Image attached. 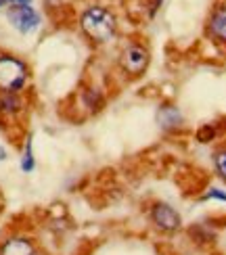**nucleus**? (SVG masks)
<instances>
[{
  "mask_svg": "<svg viewBox=\"0 0 226 255\" xmlns=\"http://www.w3.org/2000/svg\"><path fill=\"white\" fill-rule=\"evenodd\" d=\"M201 199L203 201H222V203H226V190L218 188V186H212L201 195Z\"/></svg>",
  "mask_w": 226,
  "mask_h": 255,
  "instance_id": "nucleus-15",
  "label": "nucleus"
},
{
  "mask_svg": "<svg viewBox=\"0 0 226 255\" xmlns=\"http://www.w3.org/2000/svg\"><path fill=\"white\" fill-rule=\"evenodd\" d=\"M161 4H164V0H153V2H151V6H149V17H155V13L159 10Z\"/></svg>",
  "mask_w": 226,
  "mask_h": 255,
  "instance_id": "nucleus-17",
  "label": "nucleus"
},
{
  "mask_svg": "<svg viewBox=\"0 0 226 255\" xmlns=\"http://www.w3.org/2000/svg\"><path fill=\"white\" fill-rule=\"evenodd\" d=\"M117 65H120L122 73L128 78H141L151 65V50L143 44V42H128L122 48L120 57H117Z\"/></svg>",
  "mask_w": 226,
  "mask_h": 255,
  "instance_id": "nucleus-3",
  "label": "nucleus"
},
{
  "mask_svg": "<svg viewBox=\"0 0 226 255\" xmlns=\"http://www.w3.org/2000/svg\"><path fill=\"white\" fill-rule=\"evenodd\" d=\"M17 4H31V0H0V8L2 6H17Z\"/></svg>",
  "mask_w": 226,
  "mask_h": 255,
  "instance_id": "nucleus-16",
  "label": "nucleus"
},
{
  "mask_svg": "<svg viewBox=\"0 0 226 255\" xmlns=\"http://www.w3.org/2000/svg\"><path fill=\"white\" fill-rule=\"evenodd\" d=\"M80 101H82V107L88 109V113H99L105 107V94L101 88H84L80 92Z\"/></svg>",
  "mask_w": 226,
  "mask_h": 255,
  "instance_id": "nucleus-10",
  "label": "nucleus"
},
{
  "mask_svg": "<svg viewBox=\"0 0 226 255\" xmlns=\"http://www.w3.org/2000/svg\"><path fill=\"white\" fill-rule=\"evenodd\" d=\"M157 126L161 128V132H176L185 126V115L182 111L172 103H161L155 113Z\"/></svg>",
  "mask_w": 226,
  "mask_h": 255,
  "instance_id": "nucleus-7",
  "label": "nucleus"
},
{
  "mask_svg": "<svg viewBox=\"0 0 226 255\" xmlns=\"http://www.w3.org/2000/svg\"><path fill=\"white\" fill-rule=\"evenodd\" d=\"M206 31L212 40L220 42V44H226V4L216 6L210 13Z\"/></svg>",
  "mask_w": 226,
  "mask_h": 255,
  "instance_id": "nucleus-9",
  "label": "nucleus"
},
{
  "mask_svg": "<svg viewBox=\"0 0 226 255\" xmlns=\"http://www.w3.org/2000/svg\"><path fill=\"white\" fill-rule=\"evenodd\" d=\"M214 169L222 182H226V144L214 151Z\"/></svg>",
  "mask_w": 226,
  "mask_h": 255,
  "instance_id": "nucleus-12",
  "label": "nucleus"
},
{
  "mask_svg": "<svg viewBox=\"0 0 226 255\" xmlns=\"http://www.w3.org/2000/svg\"><path fill=\"white\" fill-rule=\"evenodd\" d=\"M19 167L23 174H31L36 169V155H34V142L31 136H25L23 148H21V157H19Z\"/></svg>",
  "mask_w": 226,
  "mask_h": 255,
  "instance_id": "nucleus-11",
  "label": "nucleus"
},
{
  "mask_svg": "<svg viewBox=\"0 0 226 255\" xmlns=\"http://www.w3.org/2000/svg\"><path fill=\"white\" fill-rule=\"evenodd\" d=\"M6 159H8V151H6V148H4L2 144H0V163L6 161Z\"/></svg>",
  "mask_w": 226,
  "mask_h": 255,
  "instance_id": "nucleus-18",
  "label": "nucleus"
},
{
  "mask_svg": "<svg viewBox=\"0 0 226 255\" xmlns=\"http://www.w3.org/2000/svg\"><path fill=\"white\" fill-rule=\"evenodd\" d=\"M189 235L195 239L197 243H214V239H216V235H214L212 230L206 228V224H195L189 228Z\"/></svg>",
  "mask_w": 226,
  "mask_h": 255,
  "instance_id": "nucleus-14",
  "label": "nucleus"
},
{
  "mask_svg": "<svg viewBox=\"0 0 226 255\" xmlns=\"http://www.w3.org/2000/svg\"><path fill=\"white\" fill-rule=\"evenodd\" d=\"M80 29L92 44H109L117 36V17L105 4H90L80 15Z\"/></svg>",
  "mask_w": 226,
  "mask_h": 255,
  "instance_id": "nucleus-1",
  "label": "nucleus"
},
{
  "mask_svg": "<svg viewBox=\"0 0 226 255\" xmlns=\"http://www.w3.org/2000/svg\"><path fill=\"white\" fill-rule=\"evenodd\" d=\"M6 19L8 25L15 31H19L21 36H29L40 27L42 17L38 10L31 4H17V6H8L6 8Z\"/></svg>",
  "mask_w": 226,
  "mask_h": 255,
  "instance_id": "nucleus-5",
  "label": "nucleus"
},
{
  "mask_svg": "<svg viewBox=\"0 0 226 255\" xmlns=\"http://www.w3.org/2000/svg\"><path fill=\"white\" fill-rule=\"evenodd\" d=\"M149 222L161 235H176L182 230V216L166 201H155L149 207Z\"/></svg>",
  "mask_w": 226,
  "mask_h": 255,
  "instance_id": "nucleus-4",
  "label": "nucleus"
},
{
  "mask_svg": "<svg viewBox=\"0 0 226 255\" xmlns=\"http://www.w3.org/2000/svg\"><path fill=\"white\" fill-rule=\"evenodd\" d=\"M0 255H46V251L25 232H10L0 239Z\"/></svg>",
  "mask_w": 226,
  "mask_h": 255,
  "instance_id": "nucleus-6",
  "label": "nucleus"
},
{
  "mask_svg": "<svg viewBox=\"0 0 226 255\" xmlns=\"http://www.w3.org/2000/svg\"><path fill=\"white\" fill-rule=\"evenodd\" d=\"M29 78L31 71L23 59L13 52H0V92L23 94Z\"/></svg>",
  "mask_w": 226,
  "mask_h": 255,
  "instance_id": "nucleus-2",
  "label": "nucleus"
},
{
  "mask_svg": "<svg viewBox=\"0 0 226 255\" xmlns=\"http://www.w3.org/2000/svg\"><path fill=\"white\" fill-rule=\"evenodd\" d=\"M25 111V99L23 94L17 92H0V120L2 122H15Z\"/></svg>",
  "mask_w": 226,
  "mask_h": 255,
  "instance_id": "nucleus-8",
  "label": "nucleus"
},
{
  "mask_svg": "<svg viewBox=\"0 0 226 255\" xmlns=\"http://www.w3.org/2000/svg\"><path fill=\"white\" fill-rule=\"evenodd\" d=\"M216 136H218V128L214 124H203L195 132L197 142H201V144H210L212 140H216Z\"/></svg>",
  "mask_w": 226,
  "mask_h": 255,
  "instance_id": "nucleus-13",
  "label": "nucleus"
}]
</instances>
